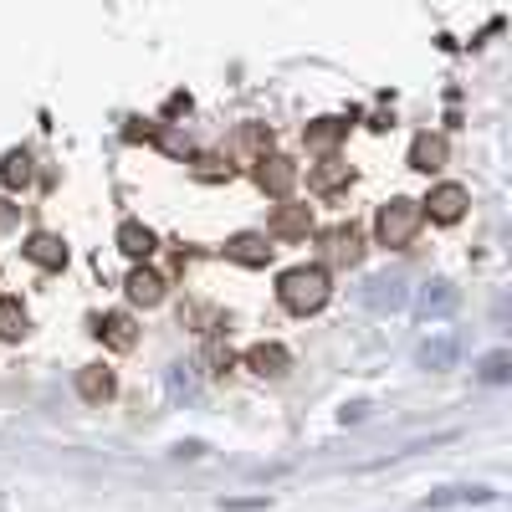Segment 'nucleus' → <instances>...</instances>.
Masks as SVG:
<instances>
[{
	"label": "nucleus",
	"mask_w": 512,
	"mask_h": 512,
	"mask_svg": "<svg viewBox=\"0 0 512 512\" xmlns=\"http://www.w3.org/2000/svg\"><path fill=\"white\" fill-rule=\"evenodd\" d=\"M328 292H333V282H328V272H323V267H292V272H282V282H277L282 308H287V313H297V318L318 313V308L328 303Z\"/></svg>",
	"instance_id": "nucleus-1"
},
{
	"label": "nucleus",
	"mask_w": 512,
	"mask_h": 512,
	"mask_svg": "<svg viewBox=\"0 0 512 512\" xmlns=\"http://www.w3.org/2000/svg\"><path fill=\"white\" fill-rule=\"evenodd\" d=\"M487 497H492L487 487H441L425 497V507H461V502H487Z\"/></svg>",
	"instance_id": "nucleus-17"
},
{
	"label": "nucleus",
	"mask_w": 512,
	"mask_h": 512,
	"mask_svg": "<svg viewBox=\"0 0 512 512\" xmlns=\"http://www.w3.org/2000/svg\"><path fill=\"white\" fill-rule=\"evenodd\" d=\"M415 364H420V369H451V364H456V333H431V338L415 349Z\"/></svg>",
	"instance_id": "nucleus-5"
},
{
	"label": "nucleus",
	"mask_w": 512,
	"mask_h": 512,
	"mask_svg": "<svg viewBox=\"0 0 512 512\" xmlns=\"http://www.w3.org/2000/svg\"><path fill=\"white\" fill-rule=\"evenodd\" d=\"M507 374H512V354H507V349H497V354L482 359V379H487V384H507Z\"/></svg>",
	"instance_id": "nucleus-21"
},
{
	"label": "nucleus",
	"mask_w": 512,
	"mask_h": 512,
	"mask_svg": "<svg viewBox=\"0 0 512 512\" xmlns=\"http://www.w3.org/2000/svg\"><path fill=\"white\" fill-rule=\"evenodd\" d=\"M169 395H175V400H195V379H190V364H175V374H169Z\"/></svg>",
	"instance_id": "nucleus-23"
},
{
	"label": "nucleus",
	"mask_w": 512,
	"mask_h": 512,
	"mask_svg": "<svg viewBox=\"0 0 512 512\" xmlns=\"http://www.w3.org/2000/svg\"><path fill=\"white\" fill-rule=\"evenodd\" d=\"M16 221H21V205L0 200V236H6V231H16Z\"/></svg>",
	"instance_id": "nucleus-24"
},
{
	"label": "nucleus",
	"mask_w": 512,
	"mask_h": 512,
	"mask_svg": "<svg viewBox=\"0 0 512 512\" xmlns=\"http://www.w3.org/2000/svg\"><path fill=\"white\" fill-rule=\"evenodd\" d=\"M328 251H333V262H359V231L354 226H338V231H328Z\"/></svg>",
	"instance_id": "nucleus-18"
},
{
	"label": "nucleus",
	"mask_w": 512,
	"mask_h": 512,
	"mask_svg": "<svg viewBox=\"0 0 512 512\" xmlns=\"http://www.w3.org/2000/svg\"><path fill=\"white\" fill-rule=\"evenodd\" d=\"M313 226V210L308 205H282L277 216H272V236H308Z\"/></svg>",
	"instance_id": "nucleus-15"
},
{
	"label": "nucleus",
	"mask_w": 512,
	"mask_h": 512,
	"mask_svg": "<svg viewBox=\"0 0 512 512\" xmlns=\"http://www.w3.org/2000/svg\"><path fill=\"white\" fill-rule=\"evenodd\" d=\"M420 221H425V210H420V200H390L379 210V221H374V231H379V241L384 246H410L415 241V231H420Z\"/></svg>",
	"instance_id": "nucleus-2"
},
{
	"label": "nucleus",
	"mask_w": 512,
	"mask_h": 512,
	"mask_svg": "<svg viewBox=\"0 0 512 512\" xmlns=\"http://www.w3.org/2000/svg\"><path fill=\"white\" fill-rule=\"evenodd\" d=\"M359 297H364L369 313H400V308L410 303V277H405V272H374V277L359 287Z\"/></svg>",
	"instance_id": "nucleus-3"
},
{
	"label": "nucleus",
	"mask_w": 512,
	"mask_h": 512,
	"mask_svg": "<svg viewBox=\"0 0 512 512\" xmlns=\"http://www.w3.org/2000/svg\"><path fill=\"white\" fill-rule=\"evenodd\" d=\"M26 256L36 267H47V272H57L62 262H67V246H62V236H52V231H36L31 241H26Z\"/></svg>",
	"instance_id": "nucleus-6"
},
{
	"label": "nucleus",
	"mask_w": 512,
	"mask_h": 512,
	"mask_svg": "<svg viewBox=\"0 0 512 512\" xmlns=\"http://www.w3.org/2000/svg\"><path fill=\"white\" fill-rule=\"evenodd\" d=\"M0 180H6L11 190L26 185V180H31V154H26V149H11L6 159H0Z\"/></svg>",
	"instance_id": "nucleus-20"
},
{
	"label": "nucleus",
	"mask_w": 512,
	"mask_h": 512,
	"mask_svg": "<svg viewBox=\"0 0 512 512\" xmlns=\"http://www.w3.org/2000/svg\"><path fill=\"white\" fill-rule=\"evenodd\" d=\"M456 308V287L451 282H425L420 287V318H441Z\"/></svg>",
	"instance_id": "nucleus-11"
},
{
	"label": "nucleus",
	"mask_w": 512,
	"mask_h": 512,
	"mask_svg": "<svg viewBox=\"0 0 512 512\" xmlns=\"http://www.w3.org/2000/svg\"><path fill=\"white\" fill-rule=\"evenodd\" d=\"M256 180H262V190H267V195H287V190L297 185V169H292L287 159H262Z\"/></svg>",
	"instance_id": "nucleus-10"
},
{
	"label": "nucleus",
	"mask_w": 512,
	"mask_h": 512,
	"mask_svg": "<svg viewBox=\"0 0 512 512\" xmlns=\"http://www.w3.org/2000/svg\"><path fill=\"white\" fill-rule=\"evenodd\" d=\"M410 164L425 169V175H431V169H441V164H446V139H441V134H420L415 149H410Z\"/></svg>",
	"instance_id": "nucleus-13"
},
{
	"label": "nucleus",
	"mask_w": 512,
	"mask_h": 512,
	"mask_svg": "<svg viewBox=\"0 0 512 512\" xmlns=\"http://www.w3.org/2000/svg\"><path fill=\"white\" fill-rule=\"evenodd\" d=\"M21 333H26L21 297H0V338H21Z\"/></svg>",
	"instance_id": "nucleus-19"
},
{
	"label": "nucleus",
	"mask_w": 512,
	"mask_h": 512,
	"mask_svg": "<svg viewBox=\"0 0 512 512\" xmlns=\"http://www.w3.org/2000/svg\"><path fill=\"white\" fill-rule=\"evenodd\" d=\"M98 333H103V344H108V349H118V354H128V349L139 344L134 318H128V313H108V318L98 323Z\"/></svg>",
	"instance_id": "nucleus-7"
},
{
	"label": "nucleus",
	"mask_w": 512,
	"mask_h": 512,
	"mask_svg": "<svg viewBox=\"0 0 512 512\" xmlns=\"http://www.w3.org/2000/svg\"><path fill=\"white\" fill-rule=\"evenodd\" d=\"M128 297H134V303H144V308L164 303V277L149 272V267H139L134 277H128Z\"/></svg>",
	"instance_id": "nucleus-12"
},
{
	"label": "nucleus",
	"mask_w": 512,
	"mask_h": 512,
	"mask_svg": "<svg viewBox=\"0 0 512 512\" xmlns=\"http://www.w3.org/2000/svg\"><path fill=\"white\" fill-rule=\"evenodd\" d=\"M118 251L134 256V262H144V256L154 251V231H144L139 221H123V226H118Z\"/></svg>",
	"instance_id": "nucleus-14"
},
{
	"label": "nucleus",
	"mask_w": 512,
	"mask_h": 512,
	"mask_svg": "<svg viewBox=\"0 0 512 512\" xmlns=\"http://www.w3.org/2000/svg\"><path fill=\"white\" fill-rule=\"evenodd\" d=\"M338 134H344V123H338V118H323V123L308 128V144H313V149H333Z\"/></svg>",
	"instance_id": "nucleus-22"
},
{
	"label": "nucleus",
	"mask_w": 512,
	"mask_h": 512,
	"mask_svg": "<svg viewBox=\"0 0 512 512\" xmlns=\"http://www.w3.org/2000/svg\"><path fill=\"white\" fill-rule=\"evenodd\" d=\"M466 205H472V195H466L461 185H436L420 210H431V221H441V226H456L466 216Z\"/></svg>",
	"instance_id": "nucleus-4"
},
{
	"label": "nucleus",
	"mask_w": 512,
	"mask_h": 512,
	"mask_svg": "<svg viewBox=\"0 0 512 512\" xmlns=\"http://www.w3.org/2000/svg\"><path fill=\"white\" fill-rule=\"evenodd\" d=\"M246 364L256 369V374H267V379H277V374H287V349L282 344H256V349H246Z\"/></svg>",
	"instance_id": "nucleus-9"
},
{
	"label": "nucleus",
	"mask_w": 512,
	"mask_h": 512,
	"mask_svg": "<svg viewBox=\"0 0 512 512\" xmlns=\"http://www.w3.org/2000/svg\"><path fill=\"white\" fill-rule=\"evenodd\" d=\"M226 256L231 262H241V267H267V256H272V246H267V236H236L231 246H226Z\"/></svg>",
	"instance_id": "nucleus-8"
},
{
	"label": "nucleus",
	"mask_w": 512,
	"mask_h": 512,
	"mask_svg": "<svg viewBox=\"0 0 512 512\" xmlns=\"http://www.w3.org/2000/svg\"><path fill=\"white\" fill-rule=\"evenodd\" d=\"M77 395L93 400V405L113 400V374H108V369H82V374H77Z\"/></svg>",
	"instance_id": "nucleus-16"
}]
</instances>
